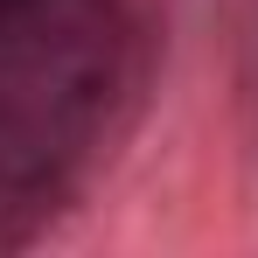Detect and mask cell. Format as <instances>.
<instances>
[{
	"label": "cell",
	"instance_id": "obj_1",
	"mask_svg": "<svg viewBox=\"0 0 258 258\" xmlns=\"http://www.w3.org/2000/svg\"><path fill=\"white\" fill-rule=\"evenodd\" d=\"M161 49V0H0V196H49L112 154Z\"/></svg>",
	"mask_w": 258,
	"mask_h": 258
}]
</instances>
